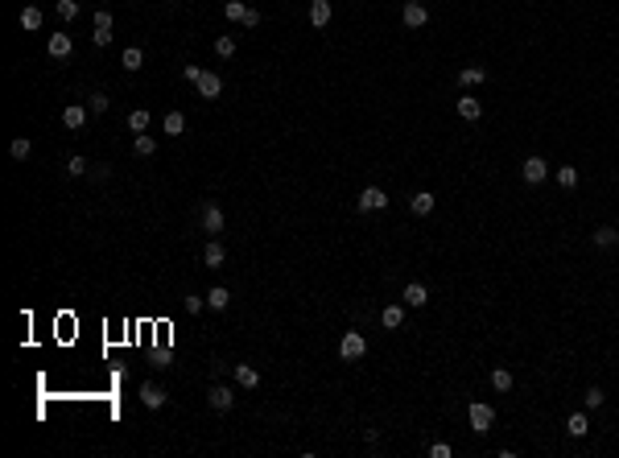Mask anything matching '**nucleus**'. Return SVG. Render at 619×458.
<instances>
[{"label": "nucleus", "mask_w": 619, "mask_h": 458, "mask_svg": "<svg viewBox=\"0 0 619 458\" xmlns=\"http://www.w3.org/2000/svg\"><path fill=\"white\" fill-rule=\"evenodd\" d=\"M388 202H392L388 190L376 186V182H368V186L356 194V211H359V215H380V211H388Z\"/></svg>", "instance_id": "nucleus-1"}, {"label": "nucleus", "mask_w": 619, "mask_h": 458, "mask_svg": "<svg viewBox=\"0 0 619 458\" xmlns=\"http://www.w3.org/2000/svg\"><path fill=\"white\" fill-rule=\"evenodd\" d=\"M467 425H471V434L487 437L496 430V409L487 401H467Z\"/></svg>", "instance_id": "nucleus-2"}, {"label": "nucleus", "mask_w": 619, "mask_h": 458, "mask_svg": "<svg viewBox=\"0 0 619 458\" xmlns=\"http://www.w3.org/2000/svg\"><path fill=\"white\" fill-rule=\"evenodd\" d=\"M368 360V335L363 331H343L339 338V363H359Z\"/></svg>", "instance_id": "nucleus-3"}, {"label": "nucleus", "mask_w": 619, "mask_h": 458, "mask_svg": "<svg viewBox=\"0 0 619 458\" xmlns=\"http://www.w3.org/2000/svg\"><path fill=\"white\" fill-rule=\"evenodd\" d=\"M549 157H541V153H528L521 161V182L524 186H541V182H549Z\"/></svg>", "instance_id": "nucleus-4"}, {"label": "nucleus", "mask_w": 619, "mask_h": 458, "mask_svg": "<svg viewBox=\"0 0 619 458\" xmlns=\"http://www.w3.org/2000/svg\"><path fill=\"white\" fill-rule=\"evenodd\" d=\"M454 112H458V120L479 124V120H483V99L471 96V91H462V96L454 99Z\"/></svg>", "instance_id": "nucleus-5"}, {"label": "nucleus", "mask_w": 619, "mask_h": 458, "mask_svg": "<svg viewBox=\"0 0 619 458\" xmlns=\"http://www.w3.org/2000/svg\"><path fill=\"white\" fill-rule=\"evenodd\" d=\"M401 25H405V29H426L429 8L421 4V0H405V4H401Z\"/></svg>", "instance_id": "nucleus-6"}, {"label": "nucleus", "mask_w": 619, "mask_h": 458, "mask_svg": "<svg viewBox=\"0 0 619 458\" xmlns=\"http://www.w3.org/2000/svg\"><path fill=\"white\" fill-rule=\"evenodd\" d=\"M401 302H405L409 310H426V306H429L426 281H405V290H401Z\"/></svg>", "instance_id": "nucleus-7"}, {"label": "nucleus", "mask_w": 619, "mask_h": 458, "mask_svg": "<svg viewBox=\"0 0 619 458\" xmlns=\"http://www.w3.org/2000/svg\"><path fill=\"white\" fill-rule=\"evenodd\" d=\"M405 314H409L405 302H388V306H384V310L376 314V318H380V326H384V331H401V326H405Z\"/></svg>", "instance_id": "nucleus-8"}, {"label": "nucleus", "mask_w": 619, "mask_h": 458, "mask_svg": "<svg viewBox=\"0 0 619 458\" xmlns=\"http://www.w3.org/2000/svg\"><path fill=\"white\" fill-rule=\"evenodd\" d=\"M438 211V194L433 190H417L413 198H409V215H417V219H426Z\"/></svg>", "instance_id": "nucleus-9"}, {"label": "nucleus", "mask_w": 619, "mask_h": 458, "mask_svg": "<svg viewBox=\"0 0 619 458\" xmlns=\"http://www.w3.org/2000/svg\"><path fill=\"white\" fill-rule=\"evenodd\" d=\"M487 384H492V392H500V396H504V392L516 388V376H512V367H504V363H500V367L487 372Z\"/></svg>", "instance_id": "nucleus-10"}, {"label": "nucleus", "mask_w": 619, "mask_h": 458, "mask_svg": "<svg viewBox=\"0 0 619 458\" xmlns=\"http://www.w3.org/2000/svg\"><path fill=\"white\" fill-rule=\"evenodd\" d=\"M334 21V4L331 0H310V25L314 29H326Z\"/></svg>", "instance_id": "nucleus-11"}, {"label": "nucleus", "mask_w": 619, "mask_h": 458, "mask_svg": "<svg viewBox=\"0 0 619 458\" xmlns=\"http://www.w3.org/2000/svg\"><path fill=\"white\" fill-rule=\"evenodd\" d=\"M591 430H595V425H591V417H586V413H578V409L566 413V434H570L574 442H582V437L591 434Z\"/></svg>", "instance_id": "nucleus-12"}, {"label": "nucleus", "mask_w": 619, "mask_h": 458, "mask_svg": "<svg viewBox=\"0 0 619 458\" xmlns=\"http://www.w3.org/2000/svg\"><path fill=\"white\" fill-rule=\"evenodd\" d=\"M207 405H211L215 413H227L232 405H236V392H232L227 384H215L211 392H207Z\"/></svg>", "instance_id": "nucleus-13"}, {"label": "nucleus", "mask_w": 619, "mask_h": 458, "mask_svg": "<svg viewBox=\"0 0 619 458\" xmlns=\"http://www.w3.org/2000/svg\"><path fill=\"white\" fill-rule=\"evenodd\" d=\"M454 83L458 87H479V83H487V67H458Z\"/></svg>", "instance_id": "nucleus-14"}, {"label": "nucleus", "mask_w": 619, "mask_h": 458, "mask_svg": "<svg viewBox=\"0 0 619 458\" xmlns=\"http://www.w3.org/2000/svg\"><path fill=\"white\" fill-rule=\"evenodd\" d=\"M194 87H198V96H203V99H219V96H223V79H219L215 71H203V79H198Z\"/></svg>", "instance_id": "nucleus-15"}, {"label": "nucleus", "mask_w": 619, "mask_h": 458, "mask_svg": "<svg viewBox=\"0 0 619 458\" xmlns=\"http://www.w3.org/2000/svg\"><path fill=\"white\" fill-rule=\"evenodd\" d=\"M203 231H207L211 240L223 231V207H215V202H207V207H203Z\"/></svg>", "instance_id": "nucleus-16"}, {"label": "nucleus", "mask_w": 619, "mask_h": 458, "mask_svg": "<svg viewBox=\"0 0 619 458\" xmlns=\"http://www.w3.org/2000/svg\"><path fill=\"white\" fill-rule=\"evenodd\" d=\"M591 244H595V248H603V252H607V248H615V244H619V227H611V223H598L595 231H591Z\"/></svg>", "instance_id": "nucleus-17"}, {"label": "nucleus", "mask_w": 619, "mask_h": 458, "mask_svg": "<svg viewBox=\"0 0 619 458\" xmlns=\"http://www.w3.org/2000/svg\"><path fill=\"white\" fill-rule=\"evenodd\" d=\"M91 21H96V33H91V38H96V46H108V42H112V13H108V8H99Z\"/></svg>", "instance_id": "nucleus-18"}, {"label": "nucleus", "mask_w": 619, "mask_h": 458, "mask_svg": "<svg viewBox=\"0 0 619 458\" xmlns=\"http://www.w3.org/2000/svg\"><path fill=\"white\" fill-rule=\"evenodd\" d=\"M46 50H50V58H71V50H74L71 33H50Z\"/></svg>", "instance_id": "nucleus-19"}, {"label": "nucleus", "mask_w": 619, "mask_h": 458, "mask_svg": "<svg viewBox=\"0 0 619 458\" xmlns=\"http://www.w3.org/2000/svg\"><path fill=\"white\" fill-rule=\"evenodd\" d=\"M553 178H557V186L570 194V190H578V182H582V173H578V166H557L553 169Z\"/></svg>", "instance_id": "nucleus-20"}, {"label": "nucleus", "mask_w": 619, "mask_h": 458, "mask_svg": "<svg viewBox=\"0 0 619 458\" xmlns=\"http://www.w3.org/2000/svg\"><path fill=\"white\" fill-rule=\"evenodd\" d=\"M232 372H236V384L239 388H256V384H261V372H256L252 363H236Z\"/></svg>", "instance_id": "nucleus-21"}, {"label": "nucleus", "mask_w": 619, "mask_h": 458, "mask_svg": "<svg viewBox=\"0 0 619 458\" xmlns=\"http://www.w3.org/2000/svg\"><path fill=\"white\" fill-rule=\"evenodd\" d=\"M223 261H227V252H223V244L211 240L207 248H203V265L207 268H223Z\"/></svg>", "instance_id": "nucleus-22"}, {"label": "nucleus", "mask_w": 619, "mask_h": 458, "mask_svg": "<svg viewBox=\"0 0 619 458\" xmlns=\"http://www.w3.org/2000/svg\"><path fill=\"white\" fill-rule=\"evenodd\" d=\"M141 401L149 405V409H161L169 396H166V388H161V384H144V388H141Z\"/></svg>", "instance_id": "nucleus-23"}, {"label": "nucleus", "mask_w": 619, "mask_h": 458, "mask_svg": "<svg viewBox=\"0 0 619 458\" xmlns=\"http://www.w3.org/2000/svg\"><path fill=\"white\" fill-rule=\"evenodd\" d=\"M17 21H21V29H42V8L38 4H25Z\"/></svg>", "instance_id": "nucleus-24"}, {"label": "nucleus", "mask_w": 619, "mask_h": 458, "mask_svg": "<svg viewBox=\"0 0 619 458\" xmlns=\"http://www.w3.org/2000/svg\"><path fill=\"white\" fill-rule=\"evenodd\" d=\"M207 306L211 310H227L232 306V293L223 290V285H215V290H207Z\"/></svg>", "instance_id": "nucleus-25"}, {"label": "nucleus", "mask_w": 619, "mask_h": 458, "mask_svg": "<svg viewBox=\"0 0 619 458\" xmlns=\"http://www.w3.org/2000/svg\"><path fill=\"white\" fill-rule=\"evenodd\" d=\"M161 128H166V137H182L186 132V116L182 112H169L166 120H161Z\"/></svg>", "instance_id": "nucleus-26"}, {"label": "nucleus", "mask_w": 619, "mask_h": 458, "mask_svg": "<svg viewBox=\"0 0 619 458\" xmlns=\"http://www.w3.org/2000/svg\"><path fill=\"white\" fill-rule=\"evenodd\" d=\"M132 153H137V157H153V153H157V141H153L149 132H137V141H132Z\"/></svg>", "instance_id": "nucleus-27"}, {"label": "nucleus", "mask_w": 619, "mask_h": 458, "mask_svg": "<svg viewBox=\"0 0 619 458\" xmlns=\"http://www.w3.org/2000/svg\"><path fill=\"white\" fill-rule=\"evenodd\" d=\"M223 17H227V21H236V25H244V17H248V4H244V0H227V4H223Z\"/></svg>", "instance_id": "nucleus-28"}, {"label": "nucleus", "mask_w": 619, "mask_h": 458, "mask_svg": "<svg viewBox=\"0 0 619 458\" xmlns=\"http://www.w3.org/2000/svg\"><path fill=\"white\" fill-rule=\"evenodd\" d=\"M582 405H586V409H603V405H607V392H603V384H591V388H586Z\"/></svg>", "instance_id": "nucleus-29"}, {"label": "nucleus", "mask_w": 619, "mask_h": 458, "mask_svg": "<svg viewBox=\"0 0 619 458\" xmlns=\"http://www.w3.org/2000/svg\"><path fill=\"white\" fill-rule=\"evenodd\" d=\"M215 54L227 62V58H236V38L232 33H223V38H215Z\"/></svg>", "instance_id": "nucleus-30"}, {"label": "nucleus", "mask_w": 619, "mask_h": 458, "mask_svg": "<svg viewBox=\"0 0 619 458\" xmlns=\"http://www.w3.org/2000/svg\"><path fill=\"white\" fill-rule=\"evenodd\" d=\"M62 124H67V128H83V124H87V112H83L79 103H71V108L62 112Z\"/></svg>", "instance_id": "nucleus-31"}, {"label": "nucleus", "mask_w": 619, "mask_h": 458, "mask_svg": "<svg viewBox=\"0 0 619 458\" xmlns=\"http://www.w3.org/2000/svg\"><path fill=\"white\" fill-rule=\"evenodd\" d=\"M426 454L429 458H454V446H450V442H429Z\"/></svg>", "instance_id": "nucleus-32"}, {"label": "nucleus", "mask_w": 619, "mask_h": 458, "mask_svg": "<svg viewBox=\"0 0 619 458\" xmlns=\"http://www.w3.org/2000/svg\"><path fill=\"white\" fill-rule=\"evenodd\" d=\"M141 62H144V54H141L137 46L124 50V71H141Z\"/></svg>", "instance_id": "nucleus-33"}, {"label": "nucleus", "mask_w": 619, "mask_h": 458, "mask_svg": "<svg viewBox=\"0 0 619 458\" xmlns=\"http://www.w3.org/2000/svg\"><path fill=\"white\" fill-rule=\"evenodd\" d=\"M58 17L62 21H74L79 17V0H58Z\"/></svg>", "instance_id": "nucleus-34"}, {"label": "nucleus", "mask_w": 619, "mask_h": 458, "mask_svg": "<svg viewBox=\"0 0 619 458\" xmlns=\"http://www.w3.org/2000/svg\"><path fill=\"white\" fill-rule=\"evenodd\" d=\"M8 153H13V157H17V161H25V157H29V153H33V145H29V141H25V137H17V141H13V145H8Z\"/></svg>", "instance_id": "nucleus-35"}, {"label": "nucleus", "mask_w": 619, "mask_h": 458, "mask_svg": "<svg viewBox=\"0 0 619 458\" xmlns=\"http://www.w3.org/2000/svg\"><path fill=\"white\" fill-rule=\"evenodd\" d=\"M67 173H74V178H83V173H87V157H79V153H74L71 161H67Z\"/></svg>", "instance_id": "nucleus-36"}, {"label": "nucleus", "mask_w": 619, "mask_h": 458, "mask_svg": "<svg viewBox=\"0 0 619 458\" xmlns=\"http://www.w3.org/2000/svg\"><path fill=\"white\" fill-rule=\"evenodd\" d=\"M128 128H132V132H144V128H149V112H132V116H128Z\"/></svg>", "instance_id": "nucleus-37"}, {"label": "nucleus", "mask_w": 619, "mask_h": 458, "mask_svg": "<svg viewBox=\"0 0 619 458\" xmlns=\"http://www.w3.org/2000/svg\"><path fill=\"white\" fill-rule=\"evenodd\" d=\"M108 103H112V99L103 96V91H96V96H91V112H108Z\"/></svg>", "instance_id": "nucleus-38"}, {"label": "nucleus", "mask_w": 619, "mask_h": 458, "mask_svg": "<svg viewBox=\"0 0 619 458\" xmlns=\"http://www.w3.org/2000/svg\"><path fill=\"white\" fill-rule=\"evenodd\" d=\"M182 79H186V83H198V79H203V71H198V67H182Z\"/></svg>", "instance_id": "nucleus-39"}, {"label": "nucleus", "mask_w": 619, "mask_h": 458, "mask_svg": "<svg viewBox=\"0 0 619 458\" xmlns=\"http://www.w3.org/2000/svg\"><path fill=\"white\" fill-rule=\"evenodd\" d=\"M256 25H261V13H256V8H248V17H244V29H256Z\"/></svg>", "instance_id": "nucleus-40"}, {"label": "nucleus", "mask_w": 619, "mask_h": 458, "mask_svg": "<svg viewBox=\"0 0 619 458\" xmlns=\"http://www.w3.org/2000/svg\"><path fill=\"white\" fill-rule=\"evenodd\" d=\"M203 306H207V297H186V310H191V314H198Z\"/></svg>", "instance_id": "nucleus-41"}]
</instances>
